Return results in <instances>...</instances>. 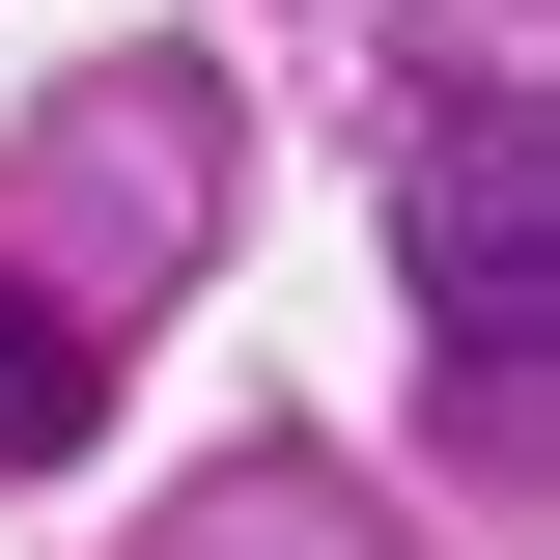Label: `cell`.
Instances as JSON below:
<instances>
[{
	"mask_svg": "<svg viewBox=\"0 0 560 560\" xmlns=\"http://www.w3.org/2000/svg\"><path fill=\"white\" fill-rule=\"evenodd\" d=\"M420 337H448L477 477H533V420H560V168H533V113L420 140Z\"/></svg>",
	"mask_w": 560,
	"mask_h": 560,
	"instance_id": "obj_1",
	"label": "cell"
},
{
	"mask_svg": "<svg viewBox=\"0 0 560 560\" xmlns=\"http://www.w3.org/2000/svg\"><path fill=\"white\" fill-rule=\"evenodd\" d=\"M84 420H113V364H84V308H28V280H0V477H28V448H84Z\"/></svg>",
	"mask_w": 560,
	"mask_h": 560,
	"instance_id": "obj_2",
	"label": "cell"
}]
</instances>
